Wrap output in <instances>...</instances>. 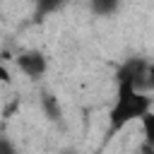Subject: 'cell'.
<instances>
[{
	"instance_id": "obj_1",
	"label": "cell",
	"mask_w": 154,
	"mask_h": 154,
	"mask_svg": "<svg viewBox=\"0 0 154 154\" xmlns=\"http://www.w3.org/2000/svg\"><path fill=\"white\" fill-rule=\"evenodd\" d=\"M149 111H152V96L147 91H137L130 79H118V94H116V103L108 113L106 140H111L130 120H140Z\"/></svg>"
},
{
	"instance_id": "obj_2",
	"label": "cell",
	"mask_w": 154,
	"mask_h": 154,
	"mask_svg": "<svg viewBox=\"0 0 154 154\" xmlns=\"http://www.w3.org/2000/svg\"><path fill=\"white\" fill-rule=\"evenodd\" d=\"M116 79H130L135 84L137 91L142 89H152V65L144 58H130L128 63H123L116 72Z\"/></svg>"
},
{
	"instance_id": "obj_3",
	"label": "cell",
	"mask_w": 154,
	"mask_h": 154,
	"mask_svg": "<svg viewBox=\"0 0 154 154\" xmlns=\"http://www.w3.org/2000/svg\"><path fill=\"white\" fill-rule=\"evenodd\" d=\"M14 60H17V67H19L29 79L43 77V72H46V67H48L46 55L38 53V51H24V53H19Z\"/></svg>"
},
{
	"instance_id": "obj_4",
	"label": "cell",
	"mask_w": 154,
	"mask_h": 154,
	"mask_svg": "<svg viewBox=\"0 0 154 154\" xmlns=\"http://www.w3.org/2000/svg\"><path fill=\"white\" fill-rule=\"evenodd\" d=\"M41 108H43V113L48 116V120L63 125V108H60V103H58V96H53L51 91H43V94H41Z\"/></svg>"
},
{
	"instance_id": "obj_5",
	"label": "cell",
	"mask_w": 154,
	"mask_h": 154,
	"mask_svg": "<svg viewBox=\"0 0 154 154\" xmlns=\"http://www.w3.org/2000/svg\"><path fill=\"white\" fill-rule=\"evenodd\" d=\"M142 132H144V142H149V144H154V113L149 111V113H144L142 118Z\"/></svg>"
},
{
	"instance_id": "obj_6",
	"label": "cell",
	"mask_w": 154,
	"mask_h": 154,
	"mask_svg": "<svg viewBox=\"0 0 154 154\" xmlns=\"http://www.w3.org/2000/svg\"><path fill=\"white\" fill-rule=\"evenodd\" d=\"M0 154H19V152L14 149V144L7 137H0Z\"/></svg>"
},
{
	"instance_id": "obj_7",
	"label": "cell",
	"mask_w": 154,
	"mask_h": 154,
	"mask_svg": "<svg viewBox=\"0 0 154 154\" xmlns=\"http://www.w3.org/2000/svg\"><path fill=\"white\" fill-rule=\"evenodd\" d=\"M116 7H118L116 2H94V5H91L94 12H111V10H116Z\"/></svg>"
},
{
	"instance_id": "obj_8",
	"label": "cell",
	"mask_w": 154,
	"mask_h": 154,
	"mask_svg": "<svg viewBox=\"0 0 154 154\" xmlns=\"http://www.w3.org/2000/svg\"><path fill=\"white\" fill-rule=\"evenodd\" d=\"M0 82H2V84H10V82H12V77H10V72H7L5 65H0Z\"/></svg>"
},
{
	"instance_id": "obj_9",
	"label": "cell",
	"mask_w": 154,
	"mask_h": 154,
	"mask_svg": "<svg viewBox=\"0 0 154 154\" xmlns=\"http://www.w3.org/2000/svg\"><path fill=\"white\" fill-rule=\"evenodd\" d=\"M140 152H142V154H154V144H149V142H144V144L140 147Z\"/></svg>"
}]
</instances>
